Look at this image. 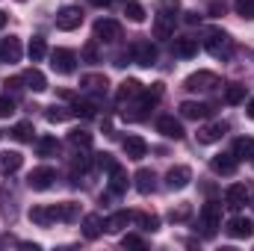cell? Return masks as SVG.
<instances>
[{
  "instance_id": "obj_1",
  "label": "cell",
  "mask_w": 254,
  "mask_h": 251,
  "mask_svg": "<svg viewBox=\"0 0 254 251\" xmlns=\"http://www.w3.org/2000/svg\"><path fill=\"white\" fill-rule=\"evenodd\" d=\"M204 48H207V54L216 57V60H231V57H234V39H231L225 30H210V33L204 36Z\"/></svg>"
},
{
  "instance_id": "obj_2",
  "label": "cell",
  "mask_w": 254,
  "mask_h": 251,
  "mask_svg": "<svg viewBox=\"0 0 254 251\" xmlns=\"http://www.w3.org/2000/svg\"><path fill=\"white\" fill-rule=\"evenodd\" d=\"M172 9H178V0H166V6L157 12V18H154V36L157 39H169L172 33H175V12Z\"/></svg>"
},
{
  "instance_id": "obj_3",
  "label": "cell",
  "mask_w": 254,
  "mask_h": 251,
  "mask_svg": "<svg viewBox=\"0 0 254 251\" xmlns=\"http://www.w3.org/2000/svg\"><path fill=\"white\" fill-rule=\"evenodd\" d=\"M219 225H222V204L207 201V204L201 207V228H204V237H213Z\"/></svg>"
},
{
  "instance_id": "obj_4",
  "label": "cell",
  "mask_w": 254,
  "mask_h": 251,
  "mask_svg": "<svg viewBox=\"0 0 254 251\" xmlns=\"http://www.w3.org/2000/svg\"><path fill=\"white\" fill-rule=\"evenodd\" d=\"M54 181H57V172H54L51 166H39V169H33V172L27 175V187L36 189V192L51 189V187H54Z\"/></svg>"
},
{
  "instance_id": "obj_5",
  "label": "cell",
  "mask_w": 254,
  "mask_h": 251,
  "mask_svg": "<svg viewBox=\"0 0 254 251\" xmlns=\"http://www.w3.org/2000/svg\"><path fill=\"white\" fill-rule=\"evenodd\" d=\"M51 68H54L57 74H74V68H77V57H74V51H68V48H57V51L51 54Z\"/></svg>"
},
{
  "instance_id": "obj_6",
  "label": "cell",
  "mask_w": 254,
  "mask_h": 251,
  "mask_svg": "<svg viewBox=\"0 0 254 251\" xmlns=\"http://www.w3.org/2000/svg\"><path fill=\"white\" fill-rule=\"evenodd\" d=\"M190 92H210V89H216L219 86V77L213 74V71H195L187 77V83H184Z\"/></svg>"
},
{
  "instance_id": "obj_7",
  "label": "cell",
  "mask_w": 254,
  "mask_h": 251,
  "mask_svg": "<svg viewBox=\"0 0 254 251\" xmlns=\"http://www.w3.org/2000/svg\"><path fill=\"white\" fill-rule=\"evenodd\" d=\"M122 39V24L113 18H101L95 21V42H116Z\"/></svg>"
},
{
  "instance_id": "obj_8",
  "label": "cell",
  "mask_w": 254,
  "mask_h": 251,
  "mask_svg": "<svg viewBox=\"0 0 254 251\" xmlns=\"http://www.w3.org/2000/svg\"><path fill=\"white\" fill-rule=\"evenodd\" d=\"M83 24V12L77 9V6H63L60 12H57V27L65 30V33H71V30H77Z\"/></svg>"
},
{
  "instance_id": "obj_9",
  "label": "cell",
  "mask_w": 254,
  "mask_h": 251,
  "mask_svg": "<svg viewBox=\"0 0 254 251\" xmlns=\"http://www.w3.org/2000/svg\"><path fill=\"white\" fill-rule=\"evenodd\" d=\"M190 181H192L190 166H175V169H169V175H166V189H187Z\"/></svg>"
},
{
  "instance_id": "obj_10",
  "label": "cell",
  "mask_w": 254,
  "mask_h": 251,
  "mask_svg": "<svg viewBox=\"0 0 254 251\" xmlns=\"http://www.w3.org/2000/svg\"><path fill=\"white\" fill-rule=\"evenodd\" d=\"M133 60H136V65H145V68H151V65L157 63V48H154L151 42L139 39V42L133 45Z\"/></svg>"
},
{
  "instance_id": "obj_11",
  "label": "cell",
  "mask_w": 254,
  "mask_h": 251,
  "mask_svg": "<svg viewBox=\"0 0 254 251\" xmlns=\"http://www.w3.org/2000/svg\"><path fill=\"white\" fill-rule=\"evenodd\" d=\"M51 216H54V222H77L80 219V204H74V201L54 204L51 207Z\"/></svg>"
},
{
  "instance_id": "obj_12",
  "label": "cell",
  "mask_w": 254,
  "mask_h": 251,
  "mask_svg": "<svg viewBox=\"0 0 254 251\" xmlns=\"http://www.w3.org/2000/svg\"><path fill=\"white\" fill-rule=\"evenodd\" d=\"M157 130L166 136V139H184V127H181V122L175 119V116H160L157 119Z\"/></svg>"
},
{
  "instance_id": "obj_13",
  "label": "cell",
  "mask_w": 254,
  "mask_h": 251,
  "mask_svg": "<svg viewBox=\"0 0 254 251\" xmlns=\"http://www.w3.org/2000/svg\"><path fill=\"white\" fill-rule=\"evenodd\" d=\"M125 154H127V160H142L148 154V142L142 136L130 133V136H125Z\"/></svg>"
},
{
  "instance_id": "obj_14",
  "label": "cell",
  "mask_w": 254,
  "mask_h": 251,
  "mask_svg": "<svg viewBox=\"0 0 254 251\" xmlns=\"http://www.w3.org/2000/svg\"><path fill=\"white\" fill-rule=\"evenodd\" d=\"M225 133H228V122H216V125H207V127L198 130V142H201V145H213V142H219Z\"/></svg>"
},
{
  "instance_id": "obj_15",
  "label": "cell",
  "mask_w": 254,
  "mask_h": 251,
  "mask_svg": "<svg viewBox=\"0 0 254 251\" xmlns=\"http://www.w3.org/2000/svg\"><path fill=\"white\" fill-rule=\"evenodd\" d=\"M237 157L234 154H216L213 160H210V169L216 172V175H234L237 172Z\"/></svg>"
},
{
  "instance_id": "obj_16",
  "label": "cell",
  "mask_w": 254,
  "mask_h": 251,
  "mask_svg": "<svg viewBox=\"0 0 254 251\" xmlns=\"http://www.w3.org/2000/svg\"><path fill=\"white\" fill-rule=\"evenodd\" d=\"M246 201H249V189L243 187V184H234V187L225 189V204H228L231 210H240V207H246Z\"/></svg>"
},
{
  "instance_id": "obj_17",
  "label": "cell",
  "mask_w": 254,
  "mask_h": 251,
  "mask_svg": "<svg viewBox=\"0 0 254 251\" xmlns=\"http://www.w3.org/2000/svg\"><path fill=\"white\" fill-rule=\"evenodd\" d=\"M24 166V154L18 151H0V175H15Z\"/></svg>"
},
{
  "instance_id": "obj_18",
  "label": "cell",
  "mask_w": 254,
  "mask_h": 251,
  "mask_svg": "<svg viewBox=\"0 0 254 251\" xmlns=\"http://www.w3.org/2000/svg\"><path fill=\"white\" fill-rule=\"evenodd\" d=\"M172 51H175V57H181V60H192V57L198 54V39H192V36H181V39H175Z\"/></svg>"
},
{
  "instance_id": "obj_19",
  "label": "cell",
  "mask_w": 254,
  "mask_h": 251,
  "mask_svg": "<svg viewBox=\"0 0 254 251\" xmlns=\"http://www.w3.org/2000/svg\"><path fill=\"white\" fill-rule=\"evenodd\" d=\"M225 231H228L234 240H249V237L254 234V225L249 222V219L237 216V219H231V222H228V228H225Z\"/></svg>"
},
{
  "instance_id": "obj_20",
  "label": "cell",
  "mask_w": 254,
  "mask_h": 251,
  "mask_svg": "<svg viewBox=\"0 0 254 251\" xmlns=\"http://www.w3.org/2000/svg\"><path fill=\"white\" fill-rule=\"evenodd\" d=\"M213 113V107H207V104H198V101H184L181 104V116L184 119H192V122H198V119H207Z\"/></svg>"
},
{
  "instance_id": "obj_21",
  "label": "cell",
  "mask_w": 254,
  "mask_h": 251,
  "mask_svg": "<svg viewBox=\"0 0 254 251\" xmlns=\"http://www.w3.org/2000/svg\"><path fill=\"white\" fill-rule=\"evenodd\" d=\"M0 60H3V63H18V60H21V39H15V36L3 39V45H0Z\"/></svg>"
},
{
  "instance_id": "obj_22",
  "label": "cell",
  "mask_w": 254,
  "mask_h": 251,
  "mask_svg": "<svg viewBox=\"0 0 254 251\" xmlns=\"http://www.w3.org/2000/svg\"><path fill=\"white\" fill-rule=\"evenodd\" d=\"M133 181H136V189H139L142 195H151V192L157 189V175H154L151 169H139Z\"/></svg>"
},
{
  "instance_id": "obj_23",
  "label": "cell",
  "mask_w": 254,
  "mask_h": 251,
  "mask_svg": "<svg viewBox=\"0 0 254 251\" xmlns=\"http://www.w3.org/2000/svg\"><path fill=\"white\" fill-rule=\"evenodd\" d=\"M127 222H133V213H127V210H119V213H113L107 222H104V228L110 231V234H119V231H125Z\"/></svg>"
},
{
  "instance_id": "obj_24",
  "label": "cell",
  "mask_w": 254,
  "mask_h": 251,
  "mask_svg": "<svg viewBox=\"0 0 254 251\" xmlns=\"http://www.w3.org/2000/svg\"><path fill=\"white\" fill-rule=\"evenodd\" d=\"M24 83H27V89H33V92H45L48 89V80H45V74L39 71V68H30V71H24V77H21Z\"/></svg>"
},
{
  "instance_id": "obj_25",
  "label": "cell",
  "mask_w": 254,
  "mask_h": 251,
  "mask_svg": "<svg viewBox=\"0 0 254 251\" xmlns=\"http://www.w3.org/2000/svg\"><path fill=\"white\" fill-rule=\"evenodd\" d=\"M27 216H30V222H33V225H39V228H48V225H54L51 207H39V204H36V207H30V213H27Z\"/></svg>"
},
{
  "instance_id": "obj_26",
  "label": "cell",
  "mask_w": 254,
  "mask_h": 251,
  "mask_svg": "<svg viewBox=\"0 0 254 251\" xmlns=\"http://www.w3.org/2000/svg\"><path fill=\"white\" fill-rule=\"evenodd\" d=\"M101 231H104L101 216H95V213H92V216H86V219H83V237H86V240H98V237H101Z\"/></svg>"
},
{
  "instance_id": "obj_27",
  "label": "cell",
  "mask_w": 254,
  "mask_h": 251,
  "mask_svg": "<svg viewBox=\"0 0 254 251\" xmlns=\"http://www.w3.org/2000/svg\"><path fill=\"white\" fill-rule=\"evenodd\" d=\"M234 157H237V160H252L254 157V139L252 136H240V139L234 142Z\"/></svg>"
},
{
  "instance_id": "obj_28",
  "label": "cell",
  "mask_w": 254,
  "mask_h": 251,
  "mask_svg": "<svg viewBox=\"0 0 254 251\" xmlns=\"http://www.w3.org/2000/svg\"><path fill=\"white\" fill-rule=\"evenodd\" d=\"M125 189H127V172L122 166H116V169L110 172V192H113V195H122Z\"/></svg>"
},
{
  "instance_id": "obj_29",
  "label": "cell",
  "mask_w": 254,
  "mask_h": 251,
  "mask_svg": "<svg viewBox=\"0 0 254 251\" xmlns=\"http://www.w3.org/2000/svg\"><path fill=\"white\" fill-rule=\"evenodd\" d=\"M27 54H30V60H33V63H42V60L48 57V45H45V39H42V36H33V39H30Z\"/></svg>"
},
{
  "instance_id": "obj_30",
  "label": "cell",
  "mask_w": 254,
  "mask_h": 251,
  "mask_svg": "<svg viewBox=\"0 0 254 251\" xmlns=\"http://www.w3.org/2000/svg\"><path fill=\"white\" fill-rule=\"evenodd\" d=\"M80 83H83L89 92H95V95H104V92H107V86H110V83H107V77H101V74H89V77H83Z\"/></svg>"
},
{
  "instance_id": "obj_31",
  "label": "cell",
  "mask_w": 254,
  "mask_h": 251,
  "mask_svg": "<svg viewBox=\"0 0 254 251\" xmlns=\"http://www.w3.org/2000/svg\"><path fill=\"white\" fill-rule=\"evenodd\" d=\"M139 92H142V83L139 80H125L122 89H119V104H125L130 98H139Z\"/></svg>"
},
{
  "instance_id": "obj_32",
  "label": "cell",
  "mask_w": 254,
  "mask_h": 251,
  "mask_svg": "<svg viewBox=\"0 0 254 251\" xmlns=\"http://www.w3.org/2000/svg\"><path fill=\"white\" fill-rule=\"evenodd\" d=\"M36 151H39V157H54V154L60 151V142H57L54 136H42V139L36 142Z\"/></svg>"
},
{
  "instance_id": "obj_33",
  "label": "cell",
  "mask_w": 254,
  "mask_h": 251,
  "mask_svg": "<svg viewBox=\"0 0 254 251\" xmlns=\"http://www.w3.org/2000/svg\"><path fill=\"white\" fill-rule=\"evenodd\" d=\"M243 101H246V86H237V83H231V86L225 89V104L237 107V104H243Z\"/></svg>"
},
{
  "instance_id": "obj_34",
  "label": "cell",
  "mask_w": 254,
  "mask_h": 251,
  "mask_svg": "<svg viewBox=\"0 0 254 251\" xmlns=\"http://www.w3.org/2000/svg\"><path fill=\"white\" fill-rule=\"evenodd\" d=\"M68 142H71L74 148H89V145H92V133L77 127V130H71V133H68Z\"/></svg>"
},
{
  "instance_id": "obj_35",
  "label": "cell",
  "mask_w": 254,
  "mask_h": 251,
  "mask_svg": "<svg viewBox=\"0 0 254 251\" xmlns=\"http://www.w3.org/2000/svg\"><path fill=\"white\" fill-rule=\"evenodd\" d=\"M33 133H36V130H33L30 122H21V125L12 127V139H15V142H33Z\"/></svg>"
},
{
  "instance_id": "obj_36",
  "label": "cell",
  "mask_w": 254,
  "mask_h": 251,
  "mask_svg": "<svg viewBox=\"0 0 254 251\" xmlns=\"http://www.w3.org/2000/svg\"><path fill=\"white\" fill-rule=\"evenodd\" d=\"M133 222H139L142 231H151V234L160 228V219L157 216H148V213H133Z\"/></svg>"
},
{
  "instance_id": "obj_37",
  "label": "cell",
  "mask_w": 254,
  "mask_h": 251,
  "mask_svg": "<svg viewBox=\"0 0 254 251\" xmlns=\"http://www.w3.org/2000/svg\"><path fill=\"white\" fill-rule=\"evenodd\" d=\"M89 166H92V160H89L86 154H77V160L71 163V178H74V184H77V175L89 172Z\"/></svg>"
},
{
  "instance_id": "obj_38",
  "label": "cell",
  "mask_w": 254,
  "mask_h": 251,
  "mask_svg": "<svg viewBox=\"0 0 254 251\" xmlns=\"http://www.w3.org/2000/svg\"><path fill=\"white\" fill-rule=\"evenodd\" d=\"M234 9H237V15H240V18L254 21V0H237V3H234Z\"/></svg>"
},
{
  "instance_id": "obj_39",
  "label": "cell",
  "mask_w": 254,
  "mask_h": 251,
  "mask_svg": "<svg viewBox=\"0 0 254 251\" xmlns=\"http://www.w3.org/2000/svg\"><path fill=\"white\" fill-rule=\"evenodd\" d=\"M125 15H127V21H133V24H142V21H145V9H142L139 3H127Z\"/></svg>"
},
{
  "instance_id": "obj_40",
  "label": "cell",
  "mask_w": 254,
  "mask_h": 251,
  "mask_svg": "<svg viewBox=\"0 0 254 251\" xmlns=\"http://www.w3.org/2000/svg\"><path fill=\"white\" fill-rule=\"evenodd\" d=\"M74 113L83 116V119H92V116H95V104H92V101H77V104H74Z\"/></svg>"
},
{
  "instance_id": "obj_41",
  "label": "cell",
  "mask_w": 254,
  "mask_h": 251,
  "mask_svg": "<svg viewBox=\"0 0 254 251\" xmlns=\"http://www.w3.org/2000/svg\"><path fill=\"white\" fill-rule=\"evenodd\" d=\"M190 213H192L190 204H181L178 210H172V213H169V219H172V222H187V219H190Z\"/></svg>"
},
{
  "instance_id": "obj_42",
  "label": "cell",
  "mask_w": 254,
  "mask_h": 251,
  "mask_svg": "<svg viewBox=\"0 0 254 251\" xmlns=\"http://www.w3.org/2000/svg\"><path fill=\"white\" fill-rule=\"evenodd\" d=\"M12 113H15V101H12L9 95H6V98H0V119H9Z\"/></svg>"
},
{
  "instance_id": "obj_43",
  "label": "cell",
  "mask_w": 254,
  "mask_h": 251,
  "mask_svg": "<svg viewBox=\"0 0 254 251\" xmlns=\"http://www.w3.org/2000/svg\"><path fill=\"white\" fill-rule=\"evenodd\" d=\"M68 116H71V113L63 110V107H51V110H48V122H65Z\"/></svg>"
},
{
  "instance_id": "obj_44",
  "label": "cell",
  "mask_w": 254,
  "mask_h": 251,
  "mask_svg": "<svg viewBox=\"0 0 254 251\" xmlns=\"http://www.w3.org/2000/svg\"><path fill=\"white\" fill-rule=\"evenodd\" d=\"M98 166H101L104 172H113V169H116L119 163L113 160V154H98Z\"/></svg>"
},
{
  "instance_id": "obj_45",
  "label": "cell",
  "mask_w": 254,
  "mask_h": 251,
  "mask_svg": "<svg viewBox=\"0 0 254 251\" xmlns=\"http://www.w3.org/2000/svg\"><path fill=\"white\" fill-rule=\"evenodd\" d=\"M83 60H86V63H98V45H95V42H89V45L83 48Z\"/></svg>"
},
{
  "instance_id": "obj_46",
  "label": "cell",
  "mask_w": 254,
  "mask_h": 251,
  "mask_svg": "<svg viewBox=\"0 0 254 251\" xmlns=\"http://www.w3.org/2000/svg\"><path fill=\"white\" fill-rule=\"evenodd\" d=\"M122 246H125V249H142L145 243H142V240H139L136 234H127L125 240H122Z\"/></svg>"
},
{
  "instance_id": "obj_47",
  "label": "cell",
  "mask_w": 254,
  "mask_h": 251,
  "mask_svg": "<svg viewBox=\"0 0 254 251\" xmlns=\"http://www.w3.org/2000/svg\"><path fill=\"white\" fill-rule=\"evenodd\" d=\"M210 15H213V18H222V15H225V3H213V6H210Z\"/></svg>"
},
{
  "instance_id": "obj_48",
  "label": "cell",
  "mask_w": 254,
  "mask_h": 251,
  "mask_svg": "<svg viewBox=\"0 0 254 251\" xmlns=\"http://www.w3.org/2000/svg\"><path fill=\"white\" fill-rule=\"evenodd\" d=\"M187 24H198V15L195 12H187Z\"/></svg>"
},
{
  "instance_id": "obj_49",
  "label": "cell",
  "mask_w": 254,
  "mask_h": 251,
  "mask_svg": "<svg viewBox=\"0 0 254 251\" xmlns=\"http://www.w3.org/2000/svg\"><path fill=\"white\" fill-rule=\"evenodd\" d=\"M89 3H92V6H110L113 0H89Z\"/></svg>"
},
{
  "instance_id": "obj_50",
  "label": "cell",
  "mask_w": 254,
  "mask_h": 251,
  "mask_svg": "<svg viewBox=\"0 0 254 251\" xmlns=\"http://www.w3.org/2000/svg\"><path fill=\"white\" fill-rule=\"evenodd\" d=\"M6 21H9V15H6V12H0V30L6 27Z\"/></svg>"
},
{
  "instance_id": "obj_51",
  "label": "cell",
  "mask_w": 254,
  "mask_h": 251,
  "mask_svg": "<svg viewBox=\"0 0 254 251\" xmlns=\"http://www.w3.org/2000/svg\"><path fill=\"white\" fill-rule=\"evenodd\" d=\"M249 119H254V101L249 104Z\"/></svg>"
},
{
  "instance_id": "obj_52",
  "label": "cell",
  "mask_w": 254,
  "mask_h": 251,
  "mask_svg": "<svg viewBox=\"0 0 254 251\" xmlns=\"http://www.w3.org/2000/svg\"><path fill=\"white\" fill-rule=\"evenodd\" d=\"M0 136H3V130H0Z\"/></svg>"
},
{
  "instance_id": "obj_53",
  "label": "cell",
  "mask_w": 254,
  "mask_h": 251,
  "mask_svg": "<svg viewBox=\"0 0 254 251\" xmlns=\"http://www.w3.org/2000/svg\"><path fill=\"white\" fill-rule=\"evenodd\" d=\"M18 3H24V0H18Z\"/></svg>"
},
{
  "instance_id": "obj_54",
  "label": "cell",
  "mask_w": 254,
  "mask_h": 251,
  "mask_svg": "<svg viewBox=\"0 0 254 251\" xmlns=\"http://www.w3.org/2000/svg\"><path fill=\"white\" fill-rule=\"evenodd\" d=\"M252 163H254V157H252Z\"/></svg>"
}]
</instances>
